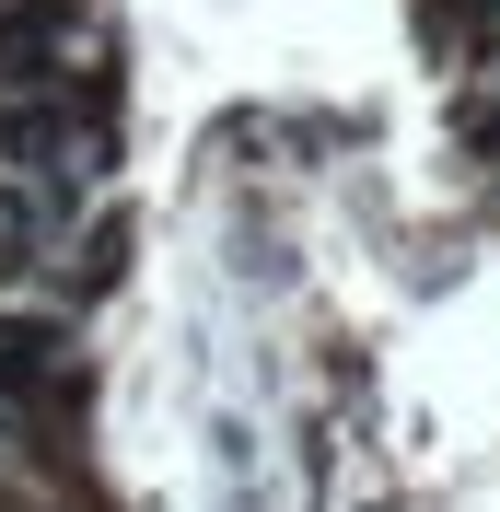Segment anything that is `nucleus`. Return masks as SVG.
Returning a JSON list of instances; mask_svg holds the SVG:
<instances>
[]
</instances>
